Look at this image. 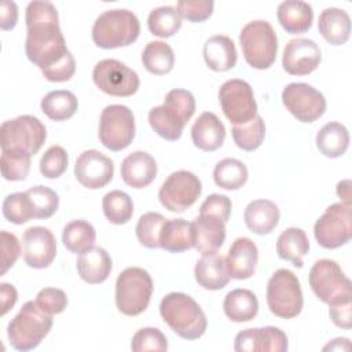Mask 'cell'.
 I'll return each mask as SVG.
<instances>
[{"label":"cell","mask_w":352,"mask_h":352,"mask_svg":"<svg viewBox=\"0 0 352 352\" xmlns=\"http://www.w3.org/2000/svg\"><path fill=\"white\" fill-rule=\"evenodd\" d=\"M131 349L133 352L146 351H166L168 341L164 333L155 327H143L135 333L131 341Z\"/></svg>","instance_id":"47"},{"label":"cell","mask_w":352,"mask_h":352,"mask_svg":"<svg viewBox=\"0 0 352 352\" xmlns=\"http://www.w3.org/2000/svg\"><path fill=\"white\" fill-rule=\"evenodd\" d=\"M351 300L336 302L329 305V315L333 323L341 329H351L352 327V318H351Z\"/></svg>","instance_id":"53"},{"label":"cell","mask_w":352,"mask_h":352,"mask_svg":"<svg viewBox=\"0 0 352 352\" xmlns=\"http://www.w3.org/2000/svg\"><path fill=\"white\" fill-rule=\"evenodd\" d=\"M318 29L327 43L333 45H341L345 44L349 38L351 18L346 11L330 7L320 12Z\"/></svg>","instance_id":"29"},{"label":"cell","mask_w":352,"mask_h":352,"mask_svg":"<svg viewBox=\"0 0 352 352\" xmlns=\"http://www.w3.org/2000/svg\"><path fill=\"white\" fill-rule=\"evenodd\" d=\"M45 139L44 124L33 116H19L4 121L0 126L1 150L22 148L33 155L41 148Z\"/></svg>","instance_id":"10"},{"label":"cell","mask_w":352,"mask_h":352,"mask_svg":"<svg viewBox=\"0 0 352 352\" xmlns=\"http://www.w3.org/2000/svg\"><path fill=\"white\" fill-rule=\"evenodd\" d=\"M191 139L195 147L204 151L220 148L226 139L224 124L214 113H202L191 128Z\"/></svg>","instance_id":"23"},{"label":"cell","mask_w":352,"mask_h":352,"mask_svg":"<svg viewBox=\"0 0 352 352\" xmlns=\"http://www.w3.org/2000/svg\"><path fill=\"white\" fill-rule=\"evenodd\" d=\"M202 184L198 176L188 170H176L162 183L158 198L169 212H184L195 204L201 195Z\"/></svg>","instance_id":"14"},{"label":"cell","mask_w":352,"mask_h":352,"mask_svg":"<svg viewBox=\"0 0 352 352\" xmlns=\"http://www.w3.org/2000/svg\"><path fill=\"white\" fill-rule=\"evenodd\" d=\"M1 210L3 216L14 224H23L34 219L32 204L26 191L12 192L7 195L3 201Z\"/></svg>","instance_id":"45"},{"label":"cell","mask_w":352,"mask_h":352,"mask_svg":"<svg viewBox=\"0 0 352 352\" xmlns=\"http://www.w3.org/2000/svg\"><path fill=\"white\" fill-rule=\"evenodd\" d=\"M231 209H232V204L227 195L210 194L202 202L199 208V214L213 216L220 219L223 223H227L231 214Z\"/></svg>","instance_id":"51"},{"label":"cell","mask_w":352,"mask_h":352,"mask_svg":"<svg viewBox=\"0 0 352 352\" xmlns=\"http://www.w3.org/2000/svg\"><path fill=\"white\" fill-rule=\"evenodd\" d=\"M25 21L28 29L25 52L40 70L50 69L70 52L59 28L58 11L51 1H30Z\"/></svg>","instance_id":"1"},{"label":"cell","mask_w":352,"mask_h":352,"mask_svg":"<svg viewBox=\"0 0 352 352\" xmlns=\"http://www.w3.org/2000/svg\"><path fill=\"white\" fill-rule=\"evenodd\" d=\"M219 102L227 120L234 125L249 122L257 116V103L249 82L239 78L226 81L219 89Z\"/></svg>","instance_id":"12"},{"label":"cell","mask_w":352,"mask_h":352,"mask_svg":"<svg viewBox=\"0 0 352 352\" xmlns=\"http://www.w3.org/2000/svg\"><path fill=\"white\" fill-rule=\"evenodd\" d=\"M164 104L176 110L187 122L195 113V99L187 89L176 88L169 91L165 96Z\"/></svg>","instance_id":"50"},{"label":"cell","mask_w":352,"mask_h":352,"mask_svg":"<svg viewBox=\"0 0 352 352\" xmlns=\"http://www.w3.org/2000/svg\"><path fill=\"white\" fill-rule=\"evenodd\" d=\"M243 58L253 69L264 70L274 65L278 52V37L267 21L246 23L239 34Z\"/></svg>","instance_id":"5"},{"label":"cell","mask_w":352,"mask_h":352,"mask_svg":"<svg viewBox=\"0 0 352 352\" xmlns=\"http://www.w3.org/2000/svg\"><path fill=\"white\" fill-rule=\"evenodd\" d=\"M150 274L139 267L125 268L116 282V305L126 316L140 315L150 304L153 294Z\"/></svg>","instance_id":"6"},{"label":"cell","mask_w":352,"mask_h":352,"mask_svg":"<svg viewBox=\"0 0 352 352\" xmlns=\"http://www.w3.org/2000/svg\"><path fill=\"white\" fill-rule=\"evenodd\" d=\"M144 69L157 76L168 74L175 66V54L169 44L164 41H150L142 54Z\"/></svg>","instance_id":"37"},{"label":"cell","mask_w":352,"mask_h":352,"mask_svg":"<svg viewBox=\"0 0 352 352\" xmlns=\"http://www.w3.org/2000/svg\"><path fill=\"white\" fill-rule=\"evenodd\" d=\"M316 146L327 158L341 157L349 146V132L340 122H327L316 133Z\"/></svg>","instance_id":"34"},{"label":"cell","mask_w":352,"mask_h":352,"mask_svg":"<svg viewBox=\"0 0 352 352\" xmlns=\"http://www.w3.org/2000/svg\"><path fill=\"white\" fill-rule=\"evenodd\" d=\"M257 260L258 250L256 243L246 236H241L232 242L224 263L230 278L242 280L250 278L254 274Z\"/></svg>","instance_id":"20"},{"label":"cell","mask_w":352,"mask_h":352,"mask_svg":"<svg viewBox=\"0 0 352 352\" xmlns=\"http://www.w3.org/2000/svg\"><path fill=\"white\" fill-rule=\"evenodd\" d=\"M322 54L319 45L304 37L289 40L285 47L282 66L292 76H307L320 63Z\"/></svg>","instance_id":"18"},{"label":"cell","mask_w":352,"mask_h":352,"mask_svg":"<svg viewBox=\"0 0 352 352\" xmlns=\"http://www.w3.org/2000/svg\"><path fill=\"white\" fill-rule=\"evenodd\" d=\"M18 300V293L16 289L10 285V283H1L0 285V302H1V316L6 315L10 309H12V307L15 305Z\"/></svg>","instance_id":"55"},{"label":"cell","mask_w":352,"mask_h":352,"mask_svg":"<svg viewBox=\"0 0 352 352\" xmlns=\"http://www.w3.org/2000/svg\"><path fill=\"white\" fill-rule=\"evenodd\" d=\"M164 322L182 338L192 341L204 336L208 320L198 302L184 293H169L160 304Z\"/></svg>","instance_id":"2"},{"label":"cell","mask_w":352,"mask_h":352,"mask_svg":"<svg viewBox=\"0 0 352 352\" xmlns=\"http://www.w3.org/2000/svg\"><path fill=\"white\" fill-rule=\"evenodd\" d=\"M267 305L275 316L282 319L296 318L302 311L301 285L290 270L280 268L270 278L267 283Z\"/></svg>","instance_id":"7"},{"label":"cell","mask_w":352,"mask_h":352,"mask_svg":"<svg viewBox=\"0 0 352 352\" xmlns=\"http://www.w3.org/2000/svg\"><path fill=\"white\" fill-rule=\"evenodd\" d=\"M92 80L100 91L118 98L133 95L140 85L136 72L117 59L98 62L92 72Z\"/></svg>","instance_id":"13"},{"label":"cell","mask_w":352,"mask_h":352,"mask_svg":"<svg viewBox=\"0 0 352 352\" xmlns=\"http://www.w3.org/2000/svg\"><path fill=\"white\" fill-rule=\"evenodd\" d=\"M232 139L235 144L245 150V151H253L258 148L264 140L265 136V124L263 118L257 114L253 120H250L246 124L242 125H234L231 131Z\"/></svg>","instance_id":"42"},{"label":"cell","mask_w":352,"mask_h":352,"mask_svg":"<svg viewBox=\"0 0 352 352\" xmlns=\"http://www.w3.org/2000/svg\"><path fill=\"white\" fill-rule=\"evenodd\" d=\"M140 33L138 16L124 8L102 12L92 26V40L103 50L126 47L136 41Z\"/></svg>","instance_id":"3"},{"label":"cell","mask_w":352,"mask_h":352,"mask_svg":"<svg viewBox=\"0 0 352 352\" xmlns=\"http://www.w3.org/2000/svg\"><path fill=\"white\" fill-rule=\"evenodd\" d=\"M148 122L154 132L165 140L175 142L180 139L187 121L172 107L161 104L148 111Z\"/></svg>","instance_id":"32"},{"label":"cell","mask_w":352,"mask_h":352,"mask_svg":"<svg viewBox=\"0 0 352 352\" xmlns=\"http://www.w3.org/2000/svg\"><path fill=\"white\" fill-rule=\"evenodd\" d=\"M165 220L166 219L157 212H147L140 216L136 224L138 241L148 249L160 248V234Z\"/></svg>","instance_id":"44"},{"label":"cell","mask_w":352,"mask_h":352,"mask_svg":"<svg viewBox=\"0 0 352 352\" xmlns=\"http://www.w3.org/2000/svg\"><path fill=\"white\" fill-rule=\"evenodd\" d=\"M22 246L23 260L32 268H47L56 256L55 236L41 226L30 227L23 232Z\"/></svg>","instance_id":"17"},{"label":"cell","mask_w":352,"mask_h":352,"mask_svg":"<svg viewBox=\"0 0 352 352\" xmlns=\"http://www.w3.org/2000/svg\"><path fill=\"white\" fill-rule=\"evenodd\" d=\"M1 275H4L18 260L21 245L18 238L7 231H1Z\"/></svg>","instance_id":"52"},{"label":"cell","mask_w":352,"mask_h":352,"mask_svg":"<svg viewBox=\"0 0 352 352\" xmlns=\"http://www.w3.org/2000/svg\"><path fill=\"white\" fill-rule=\"evenodd\" d=\"M30 158L32 154L22 148L1 150L0 166L3 177L10 182L25 180L30 170Z\"/></svg>","instance_id":"41"},{"label":"cell","mask_w":352,"mask_h":352,"mask_svg":"<svg viewBox=\"0 0 352 352\" xmlns=\"http://www.w3.org/2000/svg\"><path fill=\"white\" fill-rule=\"evenodd\" d=\"M204 59L213 72H228L236 63V50L234 41L224 34L209 37L204 44Z\"/></svg>","instance_id":"25"},{"label":"cell","mask_w":352,"mask_h":352,"mask_svg":"<svg viewBox=\"0 0 352 352\" xmlns=\"http://www.w3.org/2000/svg\"><path fill=\"white\" fill-rule=\"evenodd\" d=\"M77 272L80 278L89 285L102 283L111 272V257L103 248H91L80 254Z\"/></svg>","instance_id":"26"},{"label":"cell","mask_w":352,"mask_h":352,"mask_svg":"<svg viewBox=\"0 0 352 352\" xmlns=\"http://www.w3.org/2000/svg\"><path fill=\"white\" fill-rule=\"evenodd\" d=\"M223 309L231 322H249L254 319L258 312V301L253 292L248 289H234L226 296Z\"/></svg>","instance_id":"31"},{"label":"cell","mask_w":352,"mask_h":352,"mask_svg":"<svg viewBox=\"0 0 352 352\" xmlns=\"http://www.w3.org/2000/svg\"><path fill=\"white\" fill-rule=\"evenodd\" d=\"M135 138V118L132 110L124 104H110L102 110L99 120L100 143L111 150L126 148Z\"/></svg>","instance_id":"9"},{"label":"cell","mask_w":352,"mask_h":352,"mask_svg":"<svg viewBox=\"0 0 352 352\" xmlns=\"http://www.w3.org/2000/svg\"><path fill=\"white\" fill-rule=\"evenodd\" d=\"M194 275L197 283L206 290H220L230 280L224 257L217 252L202 254L195 264Z\"/></svg>","instance_id":"24"},{"label":"cell","mask_w":352,"mask_h":352,"mask_svg":"<svg viewBox=\"0 0 352 352\" xmlns=\"http://www.w3.org/2000/svg\"><path fill=\"white\" fill-rule=\"evenodd\" d=\"M249 172L246 165L236 158H224L219 161L213 169V180L216 186L224 190H238L248 180Z\"/></svg>","instance_id":"38"},{"label":"cell","mask_w":352,"mask_h":352,"mask_svg":"<svg viewBox=\"0 0 352 352\" xmlns=\"http://www.w3.org/2000/svg\"><path fill=\"white\" fill-rule=\"evenodd\" d=\"M96 231L94 226L85 220H73L67 223L62 231V242L67 250L81 254L94 248Z\"/></svg>","instance_id":"35"},{"label":"cell","mask_w":352,"mask_h":352,"mask_svg":"<svg viewBox=\"0 0 352 352\" xmlns=\"http://www.w3.org/2000/svg\"><path fill=\"white\" fill-rule=\"evenodd\" d=\"M41 110L43 113L54 121H65L74 116L77 111L78 103L77 98L73 92L66 89H56L48 92L41 99Z\"/></svg>","instance_id":"36"},{"label":"cell","mask_w":352,"mask_h":352,"mask_svg":"<svg viewBox=\"0 0 352 352\" xmlns=\"http://www.w3.org/2000/svg\"><path fill=\"white\" fill-rule=\"evenodd\" d=\"M287 346V336L274 326L242 330L234 344L236 352H285Z\"/></svg>","instance_id":"19"},{"label":"cell","mask_w":352,"mask_h":352,"mask_svg":"<svg viewBox=\"0 0 352 352\" xmlns=\"http://www.w3.org/2000/svg\"><path fill=\"white\" fill-rule=\"evenodd\" d=\"M279 209L270 199H254L246 208L243 213L246 227L257 234H270L279 223Z\"/></svg>","instance_id":"28"},{"label":"cell","mask_w":352,"mask_h":352,"mask_svg":"<svg viewBox=\"0 0 352 352\" xmlns=\"http://www.w3.org/2000/svg\"><path fill=\"white\" fill-rule=\"evenodd\" d=\"M282 103L301 122H314L326 111L323 94L305 82L287 84L282 91Z\"/></svg>","instance_id":"15"},{"label":"cell","mask_w":352,"mask_h":352,"mask_svg":"<svg viewBox=\"0 0 352 352\" xmlns=\"http://www.w3.org/2000/svg\"><path fill=\"white\" fill-rule=\"evenodd\" d=\"M192 234H194V248L205 254L217 252L226 241V223L213 216L199 214L194 221Z\"/></svg>","instance_id":"22"},{"label":"cell","mask_w":352,"mask_h":352,"mask_svg":"<svg viewBox=\"0 0 352 352\" xmlns=\"http://www.w3.org/2000/svg\"><path fill=\"white\" fill-rule=\"evenodd\" d=\"M314 235L324 249H337L348 243L352 235L351 205L342 202L330 205L316 220Z\"/></svg>","instance_id":"11"},{"label":"cell","mask_w":352,"mask_h":352,"mask_svg":"<svg viewBox=\"0 0 352 352\" xmlns=\"http://www.w3.org/2000/svg\"><path fill=\"white\" fill-rule=\"evenodd\" d=\"M34 219H48L51 217L59 206L58 194L45 186H34L26 191Z\"/></svg>","instance_id":"43"},{"label":"cell","mask_w":352,"mask_h":352,"mask_svg":"<svg viewBox=\"0 0 352 352\" xmlns=\"http://www.w3.org/2000/svg\"><path fill=\"white\" fill-rule=\"evenodd\" d=\"M69 155L60 146H51L40 160V172L47 179L62 176L67 168Z\"/></svg>","instance_id":"46"},{"label":"cell","mask_w":352,"mask_h":352,"mask_svg":"<svg viewBox=\"0 0 352 352\" xmlns=\"http://www.w3.org/2000/svg\"><path fill=\"white\" fill-rule=\"evenodd\" d=\"M18 21V7L14 1L4 0L0 7V28L1 30H11Z\"/></svg>","instance_id":"54"},{"label":"cell","mask_w":352,"mask_h":352,"mask_svg":"<svg viewBox=\"0 0 352 352\" xmlns=\"http://www.w3.org/2000/svg\"><path fill=\"white\" fill-rule=\"evenodd\" d=\"M147 26L151 34L157 37H172L182 28V16L172 6L157 7L148 14Z\"/></svg>","instance_id":"39"},{"label":"cell","mask_w":352,"mask_h":352,"mask_svg":"<svg viewBox=\"0 0 352 352\" xmlns=\"http://www.w3.org/2000/svg\"><path fill=\"white\" fill-rule=\"evenodd\" d=\"M36 304L47 314L56 315L67 307V296L63 290L55 287L41 289L36 296Z\"/></svg>","instance_id":"49"},{"label":"cell","mask_w":352,"mask_h":352,"mask_svg":"<svg viewBox=\"0 0 352 352\" xmlns=\"http://www.w3.org/2000/svg\"><path fill=\"white\" fill-rule=\"evenodd\" d=\"M308 280L314 294L324 304L351 300V280L334 260H318L309 271Z\"/></svg>","instance_id":"8"},{"label":"cell","mask_w":352,"mask_h":352,"mask_svg":"<svg viewBox=\"0 0 352 352\" xmlns=\"http://www.w3.org/2000/svg\"><path fill=\"white\" fill-rule=\"evenodd\" d=\"M276 16L280 26L292 34L305 33L314 21L312 7L301 0H286L278 6Z\"/></svg>","instance_id":"27"},{"label":"cell","mask_w":352,"mask_h":352,"mask_svg":"<svg viewBox=\"0 0 352 352\" xmlns=\"http://www.w3.org/2000/svg\"><path fill=\"white\" fill-rule=\"evenodd\" d=\"M309 250V241L304 230L290 227L282 231L276 241V253L282 260L292 261L294 267H302V257Z\"/></svg>","instance_id":"33"},{"label":"cell","mask_w":352,"mask_h":352,"mask_svg":"<svg viewBox=\"0 0 352 352\" xmlns=\"http://www.w3.org/2000/svg\"><path fill=\"white\" fill-rule=\"evenodd\" d=\"M52 327V315L44 312L36 301H26L18 315L8 323L7 336L16 351L34 349Z\"/></svg>","instance_id":"4"},{"label":"cell","mask_w":352,"mask_h":352,"mask_svg":"<svg viewBox=\"0 0 352 352\" xmlns=\"http://www.w3.org/2000/svg\"><path fill=\"white\" fill-rule=\"evenodd\" d=\"M102 208L106 219L111 224H125L133 214V202L131 197L120 190H113L103 197Z\"/></svg>","instance_id":"40"},{"label":"cell","mask_w":352,"mask_h":352,"mask_svg":"<svg viewBox=\"0 0 352 352\" xmlns=\"http://www.w3.org/2000/svg\"><path fill=\"white\" fill-rule=\"evenodd\" d=\"M114 175L113 161L98 150L82 151L74 165V176L78 183L89 190L109 184Z\"/></svg>","instance_id":"16"},{"label":"cell","mask_w":352,"mask_h":352,"mask_svg":"<svg viewBox=\"0 0 352 352\" xmlns=\"http://www.w3.org/2000/svg\"><path fill=\"white\" fill-rule=\"evenodd\" d=\"M214 3L212 0H182L176 4L180 16L190 22H204L213 12Z\"/></svg>","instance_id":"48"},{"label":"cell","mask_w":352,"mask_h":352,"mask_svg":"<svg viewBox=\"0 0 352 352\" xmlns=\"http://www.w3.org/2000/svg\"><path fill=\"white\" fill-rule=\"evenodd\" d=\"M337 194L342 199V204L351 205V180L345 179L337 184Z\"/></svg>","instance_id":"56"},{"label":"cell","mask_w":352,"mask_h":352,"mask_svg":"<svg viewBox=\"0 0 352 352\" xmlns=\"http://www.w3.org/2000/svg\"><path fill=\"white\" fill-rule=\"evenodd\" d=\"M160 248L172 253H180L194 248L191 223L184 219H166L160 234Z\"/></svg>","instance_id":"30"},{"label":"cell","mask_w":352,"mask_h":352,"mask_svg":"<svg viewBox=\"0 0 352 352\" xmlns=\"http://www.w3.org/2000/svg\"><path fill=\"white\" fill-rule=\"evenodd\" d=\"M157 176V162L146 151H133L121 164V177L133 188H143L153 183Z\"/></svg>","instance_id":"21"}]
</instances>
